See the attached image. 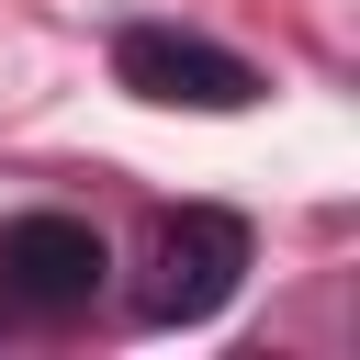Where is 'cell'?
Masks as SVG:
<instances>
[{
	"label": "cell",
	"mask_w": 360,
	"mask_h": 360,
	"mask_svg": "<svg viewBox=\"0 0 360 360\" xmlns=\"http://www.w3.org/2000/svg\"><path fill=\"white\" fill-rule=\"evenodd\" d=\"M248 270V225L225 202H180L158 225V259H146V326H202Z\"/></svg>",
	"instance_id": "2"
},
{
	"label": "cell",
	"mask_w": 360,
	"mask_h": 360,
	"mask_svg": "<svg viewBox=\"0 0 360 360\" xmlns=\"http://www.w3.org/2000/svg\"><path fill=\"white\" fill-rule=\"evenodd\" d=\"M112 79L135 101H169V112H248L259 101V68L214 34H180V22H124L112 34Z\"/></svg>",
	"instance_id": "1"
},
{
	"label": "cell",
	"mask_w": 360,
	"mask_h": 360,
	"mask_svg": "<svg viewBox=\"0 0 360 360\" xmlns=\"http://www.w3.org/2000/svg\"><path fill=\"white\" fill-rule=\"evenodd\" d=\"M101 270H112V248H101V225H79V214H22V225H0V304H22V315H79V304L101 292Z\"/></svg>",
	"instance_id": "3"
}]
</instances>
